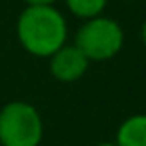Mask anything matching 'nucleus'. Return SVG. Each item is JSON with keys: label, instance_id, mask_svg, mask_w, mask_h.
<instances>
[{"label": "nucleus", "instance_id": "f257e3e1", "mask_svg": "<svg viewBox=\"0 0 146 146\" xmlns=\"http://www.w3.org/2000/svg\"><path fill=\"white\" fill-rule=\"evenodd\" d=\"M16 34L26 52L50 58L66 44L68 28L64 16L54 6H26L18 18Z\"/></svg>", "mask_w": 146, "mask_h": 146}, {"label": "nucleus", "instance_id": "f03ea898", "mask_svg": "<svg viewBox=\"0 0 146 146\" xmlns=\"http://www.w3.org/2000/svg\"><path fill=\"white\" fill-rule=\"evenodd\" d=\"M124 44V30L122 26L106 16H96L84 20L74 36V46L90 60L102 62L110 60L120 52Z\"/></svg>", "mask_w": 146, "mask_h": 146}, {"label": "nucleus", "instance_id": "39448f33", "mask_svg": "<svg viewBox=\"0 0 146 146\" xmlns=\"http://www.w3.org/2000/svg\"><path fill=\"white\" fill-rule=\"evenodd\" d=\"M116 146H146V114L126 118L116 132Z\"/></svg>", "mask_w": 146, "mask_h": 146}, {"label": "nucleus", "instance_id": "6e6552de", "mask_svg": "<svg viewBox=\"0 0 146 146\" xmlns=\"http://www.w3.org/2000/svg\"><path fill=\"white\" fill-rule=\"evenodd\" d=\"M140 36H142V42H144V46H146V22L142 24V30H140Z\"/></svg>", "mask_w": 146, "mask_h": 146}, {"label": "nucleus", "instance_id": "20e7f679", "mask_svg": "<svg viewBox=\"0 0 146 146\" xmlns=\"http://www.w3.org/2000/svg\"><path fill=\"white\" fill-rule=\"evenodd\" d=\"M88 58L74 46L64 44L50 56V72L58 82H76L88 70Z\"/></svg>", "mask_w": 146, "mask_h": 146}, {"label": "nucleus", "instance_id": "423d86ee", "mask_svg": "<svg viewBox=\"0 0 146 146\" xmlns=\"http://www.w3.org/2000/svg\"><path fill=\"white\" fill-rule=\"evenodd\" d=\"M64 2L76 18L90 20V18H96L104 12L108 0H64Z\"/></svg>", "mask_w": 146, "mask_h": 146}, {"label": "nucleus", "instance_id": "7ed1b4c3", "mask_svg": "<svg viewBox=\"0 0 146 146\" xmlns=\"http://www.w3.org/2000/svg\"><path fill=\"white\" fill-rule=\"evenodd\" d=\"M44 126L38 110L28 102H8L0 110V144L38 146Z\"/></svg>", "mask_w": 146, "mask_h": 146}, {"label": "nucleus", "instance_id": "0eeeda50", "mask_svg": "<svg viewBox=\"0 0 146 146\" xmlns=\"http://www.w3.org/2000/svg\"><path fill=\"white\" fill-rule=\"evenodd\" d=\"M28 6H52L56 0H24Z\"/></svg>", "mask_w": 146, "mask_h": 146}, {"label": "nucleus", "instance_id": "1a4fd4ad", "mask_svg": "<svg viewBox=\"0 0 146 146\" xmlns=\"http://www.w3.org/2000/svg\"><path fill=\"white\" fill-rule=\"evenodd\" d=\"M96 146H116L114 142H102V144H96Z\"/></svg>", "mask_w": 146, "mask_h": 146}]
</instances>
